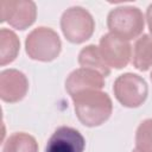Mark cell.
Segmentation results:
<instances>
[{
  "mask_svg": "<svg viewBox=\"0 0 152 152\" xmlns=\"http://www.w3.org/2000/svg\"><path fill=\"white\" fill-rule=\"evenodd\" d=\"M71 97L76 116L84 126H100L112 114V100L106 93L91 89L77 93Z\"/></svg>",
  "mask_w": 152,
  "mask_h": 152,
  "instance_id": "cell-1",
  "label": "cell"
},
{
  "mask_svg": "<svg viewBox=\"0 0 152 152\" xmlns=\"http://www.w3.org/2000/svg\"><path fill=\"white\" fill-rule=\"evenodd\" d=\"M107 26L112 34L124 40H129L141 34L144 30V15L134 6L116 7L109 12Z\"/></svg>",
  "mask_w": 152,
  "mask_h": 152,
  "instance_id": "cell-2",
  "label": "cell"
},
{
  "mask_svg": "<svg viewBox=\"0 0 152 152\" xmlns=\"http://www.w3.org/2000/svg\"><path fill=\"white\" fill-rule=\"evenodd\" d=\"M25 48L30 58L50 62L59 55L62 44L58 34L53 30L49 27H37L26 37Z\"/></svg>",
  "mask_w": 152,
  "mask_h": 152,
  "instance_id": "cell-3",
  "label": "cell"
},
{
  "mask_svg": "<svg viewBox=\"0 0 152 152\" xmlns=\"http://www.w3.org/2000/svg\"><path fill=\"white\" fill-rule=\"evenodd\" d=\"M61 28L69 42L80 44L91 37L95 23L87 10L80 6H74L63 13L61 18Z\"/></svg>",
  "mask_w": 152,
  "mask_h": 152,
  "instance_id": "cell-4",
  "label": "cell"
},
{
  "mask_svg": "<svg viewBox=\"0 0 152 152\" xmlns=\"http://www.w3.org/2000/svg\"><path fill=\"white\" fill-rule=\"evenodd\" d=\"M114 95L125 107L135 108L141 106L147 97V84L142 77L135 74L120 75L114 82Z\"/></svg>",
  "mask_w": 152,
  "mask_h": 152,
  "instance_id": "cell-5",
  "label": "cell"
},
{
  "mask_svg": "<svg viewBox=\"0 0 152 152\" xmlns=\"http://www.w3.org/2000/svg\"><path fill=\"white\" fill-rule=\"evenodd\" d=\"M36 15L33 1H0V20L7 21L12 27L25 30L34 23Z\"/></svg>",
  "mask_w": 152,
  "mask_h": 152,
  "instance_id": "cell-6",
  "label": "cell"
},
{
  "mask_svg": "<svg viewBox=\"0 0 152 152\" xmlns=\"http://www.w3.org/2000/svg\"><path fill=\"white\" fill-rule=\"evenodd\" d=\"M99 50L104 63L109 68L113 66L115 69L125 68L132 55L129 43L112 33H107L101 37Z\"/></svg>",
  "mask_w": 152,
  "mask_h": 152,
  "instance_id": "cell-7",
  "label": "cell"
},
{
  "mask_svg": "<svg viewBox=\"0 0 152 152\" xmlns=\"http://www.w3.org/2000/svg\"><path fill=\"white\" fill-rule=\"evenodd\" d=\"M86 140L76 128L69 126L58 127L45 146V152H83Z\"/></svg>",
  "mask_w": 152,
  "mask_h": 152,
  "instance_id": "cell-8",
  "label": "cell"
},
{
  "mask_svg": "<svg viewBox=\"0 0 152 152\" xmlns=\"http://www.w3.org/2000/svg\"><path fill=\"white\" fill-rule=\"evenodd\" d=\"M28 90L26 76L15 69H7L0 74V97L5 102L20 101Z\"/></svg>",
  "mask_w": 152,
  "mask_h": 152,
  "instance_id": "cell-9",
  "label": "cell"
},
{
  "mask_svg": "<svg viewBox=\"0 0 152 152\" xmlns=\"http://www.w3.org/2000/svg\"><path fill=\"white\" fill-rule=\"evenodd\" d=\"M104 86L103 76L91 69L80 68L74 70L65 81V89L70 96L84 90H100Z\"/></svg>",
  "mask_w": 152,
  "mask_h": 152,
  "instance_id": "cell-10",
  "label": "cell"
},
{
  "mask_svg": "<svg viewBox=\"0 0 152 152\" xmlns=\"http://www.w3.org/2000/svg\"><path fill=\"white\" fill-rule=\"evenodd\" d=\"M78 63L82 68L95 70L100 72L103 77L110 74L109 66L104 63L99 48L95 45H88L81 50L78 55Z\"/></svg>",
  "mask_w": 152,
  "mask_h": 152,
  "instance_id": "cell-11",
  "label": "cell"
},
{
  "mask_svg": "<svg viewBox=\"0 0 152 152\" xmlns=\"http://www.w3.org/2000/svg\"><path fill=\"white\" fill-rule=\"evenodd\" d=\"M133 65L140 71H146L152 66V36L144 34L135 42Z\"/></svg>",
  "mask_w": 152,
  "mask_h": 152,
  "instance_id": "cell-12",
  "label": "cell"
},
{
  "mask_svg": "<svg viewBox=\"0 0 152 152\" xmlns=\"http://www.w3.org/2000/svg\"><path fill=\"white\" fill-rule=\"evenodd\" d=\"M20 48L17 34L7 28L0 31V65H6L15 59Z\"/></svg>",
  "mask_w": 152,
  "mask_h": 152,
  "instance_id": "cell-13",
  "label": "cell"
},
{
  "mask_svg": "<svg viewBox=\"0 0 152 152\" xmlns=\"http://www.w3.org/2000/svg\"><path fill=\"white\" fill-rule=\"evenodd\" d=\"M2 152H38V144L27 133H13L4 142Z\"/></svg>",
  "mask_w": 152,
  "mask_h": 152,
  "instance_id": "cell-14",
  "label": "cell"
},
{
  "mask_svg": "<svg viewBox=\"0 0 152 152\" xmlns=\"http://www.w3.org/2000/svg\"><path fill=\"white\" fill-rule=\"evenodd\" d=\"M135 150L152 152V119H146L139 125L135 133Z\"/></svg>",
  "mask_w": 152,
  "mask_h": 152,
  "instance_id": "cell-15",
  "label": "cell"
},
{
  "mask_svg": "<svg viewBox=\"0 0 152 152\" xmlns=\"http://www.w3.org/2000/svg\"><path fill=\"white\" fill-rule=\"evenodd\" d=\"M146 20H147L148 30L152 33V4L147 7V11H146Z\"/></svg>",
  "mask_w": 152,
  "mask_h": 152,
  "instance_id": "cell-16",
  "label": "cell"
},
{
  "mask_svg": "<svg viewBox=\"0 0 152 152\" xmlns=\"http://www.w3.org/2000/svg\"><path fill=\"white\" fill-rule=\"evenodd\" d=\"M150 77H151V81H152V71H151V75H150Z\"/></svg>",
  "mask_w": 152,
  "mask_h": 152,
  "instance_id": "cell-17",
  "label": "cell"
},
{
  "mask_svg": "<svg viewBox=\"0 0 152 152\" xmlns=\"http://www.w3.org/2000/svg\"><path fill=\"white\" fill-rule=\"evenodd\" d=\"M132 152H139V151H137V150H133V151H132Z\"/></svg>",
  "mask_w": 152,
  "mask_h": 152,
  "instance_id": "cell-18",
  "label": "cell"
}]
</instances>
